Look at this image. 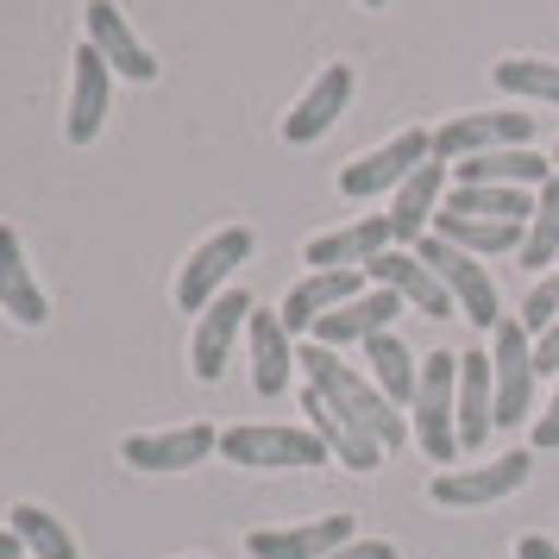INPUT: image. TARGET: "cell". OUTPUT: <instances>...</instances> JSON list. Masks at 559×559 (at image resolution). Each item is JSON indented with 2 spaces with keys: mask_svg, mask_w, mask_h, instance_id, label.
<instances>
[{
  "mask_svg": "<svg viewBox=\"0 0 559 559\" xmlns=\"http://www.w3.org/2000/svg\"><path fill=\"white\" fill-rule=\"evenodd\" d=\"M296 365H302V378L314 383V390H321V396L346 415V421H358V428L378 440L383 453H396V447L408 440V421L396 415V403H390L378 383L358 371V365H346L333 346H314V340H308L302 353H296Z\"/></svg>",
  "mask_w": 559,
  "mask_h": 559,
  "instance_id": "6da1fadb",
  "label": "cell"
},
{
  "mask_svg": "<svg viewBox=\"0 0 559 559\" xmlns=\"http://www.w3.org/2000/svg\"><path fill=\"white\" fill-rule=\"evenodd\" d=\"M554 177V157L528 152V145H509V152H484L453 164V182H472V189H540Z\"/></svg>",
  "mask_w": 559,
  "mask_h": 559,
  "instance_id": "603a6c76",
  "label": "cell"
},
{
  "mask_svg": "<svg viewBox=\"0 0 559 559\" xmlns=\"http://www.w3.org/2000/svg\"><path fill=\"white\" fill-rule=\"evenodd\" d=\"M554 164H559V145H554Z\"/></svg>",
  "mask_w": 559,
  "mask_h": 559,
  "instance_id": "f35d334b",
  "label": "cell"
},
{
  "mask_svg": "<svg viewBox=\"0 0 559 559\" xmlns=\"http://www.w3.org/2000/svg\"><path fill=\"white\" fill-rule=\"evenodd\" d=\"M346 102H353V63H328L321 76L308 82L302 102L289 107V120H283V139H289V145H314V139H328L333 120L346 114Z\"/></svg>",
  "mask_w": 559,
  "mask_h": 559,
  "instance_id": "9a60e30c",
  "label": "cell"
},
{
  "mask_svg": "<svg viewBox=\"0 0 559 559\" xmlns=\"http://www.w3.org/2000/svg\"><path fill=\"white\" fill-rule=\"evenodd\" d=\"M252 227H221L214 239H202L195 252H189V264H182V277H177V308L182 314H202L214 296H227V277L252 258Z\"/></svg>",
  "mask_w": 559,
  "mask_h": 559,
  "instance_id": "8992f818",
  "label": "cell"
},
{
  "mask_svg": "<svg viewBox=\"0 0 559 559\" xmlns=\"http://www.w3.org/2000/svg\"><path fill=\"white\" fill-rule=\"evenodd\" d=\"M82 26H88V45L107 57V70H120L127 82H157V57L139 45V32L127 26V13L114 0H88Z\"/></svg>",
  "mask_w": 559,
  "mask_h": 559,
  "instance_id": "4fadbf2b",
  "label": "cell"
},
{
  "mask_svg": "<svg viewBox=\"0 0 559 559\" xmlns=\"http://www.w3.org/2000/svg\"><path fill=\"white\" fill-rule=\"evenodd\" d=\"M433 157V132L428 127H403L390 145H378L371 157H358L340 170V195H353V202H371V195H396L421 164Z\"/></svg>",
  "mask_w": 559,
  "mask_h": 559,
  "instance_id": "5b68a950",
  "label": "cell"
},
{
  "mask_svg": "<svg viewBox=\"0 0 559 559\" xmlns=\"http://www.w3.org/2000/svg\"><path fill=\"white\" fill-rule=\"evenodd\" d=\"M559 447V378H554V403L534 415V453H554Z\"/></svg>",
  "mask_w": 559,
  "mask_h": 559,
  "instance_id": "d6a6232c",
  "label": "cell"
},
{
  "mask_svg": "<svg viewBox=\"0 0 559 559\" xmlns=\"http://www.w3.org/2000/svg\"><path fill=\"white\" fill-rule=\"evenodd\" d=\"M390 246H396L390 214H365V221H353V227L308 239L302 264H314V271H365V264H371L378 252H390Z\"/></svg>",
  "mask_w": 559,
  "mask_h": 559,
  "instance_id": "e0dca14e",
  "label": "cell"
},
{
  "mask_svg": "<svg viewBox=\"0 0 559 559\" xmlns=\"http://www.w3.org/2000/svg\"><path fill=\"white\" fill-rule=\"evenodd\" d=\"M221 459L246 465V472H302V465H328V447L314 428H283V421H246V428L221 433Z\"/></svg>",
  "mask_w": 559,
  "mask_h": 559,
  "instance_id": "7a4b0ae2",
  "label": "cell"
},
{
  "mask_svg": "<svg viewBox=\"0 0 559 559\" xmlns=\"http://www.w3.org/2000/svg\"><path fill=\"white\" fill-rule=\"evenodd\" d=\"M515 559H559V547L547 534H522V540H515Z\"/></svg>",
  "mask_w": 559,
  "mask_h": 559,
  "instance_id": "d590c367",
  "label": "cell"
},
{
  "mask_svg": "<svg viewBox=\"0 0 559 559\" xmlns=\"http://www.w3.org/2000/svg\"><path fill=\"white\" fill-rule=\"evenodd\" d=\"M365 277L378 283V289H396V296H403V308L428 314V321H447V314H459L453 296H447V283L433 277V264H421V252H408V246H390V252H378L371 264H365Z\"/></svg>",
  "mask_w": 559,
  "mask_h": 559,
  "instance_id": "8fae6325",
  "label": "cell"
},
{
  "mask_svg": "<svg viewBox=\"0 0 559 559\" xmlns=\"http://www.w3.org/2000/svg\"><path fill=\"white\" fill-rule=\"evenodd\" d=\"M515 321H522V328H528L534 340H540V333L554 328V321H559V271H554V277H540V283H534V289H528V302H522V314H515Z\"/></svg>",
  "mask_w": 559,
  "mask_h": 559,
  "instance_id": "1f68e13d",
  "label": "cell"
},
{
  "mask_svg": "<svg viewBox=\"0 0 559 559\" xmlns=\"http://www.w3.org/2000/svg\"><path fill=\"white\" fill-rule=\"evenodd\" d=\"M0 308L20 321V328H45L51 321V302H45V289L32 277L26 252H20V233L0 227Z\"/></svg>",
  "mask_w": 559,
  "mask_h": 559,
  "instance_id": "d4e9b609",
  "label": "cell"
},
{
  "mask_svg": "<svg viewBox=\"0 0 559 559\" xmlns=\"http://www.w3.org/2000/svg\"><path fill=\"white\" fill-rule=\"evenodd\" d=\"M490 82H497L503 95L559 107V63H540V57H503V63H490Z\"/></svg>",
  "mask_w": 559,
  "mask_h": 559,
  "instance_id": "4dcf8cb0",
  "label": "cell"
},
{
  "mask_svg": "<svg viewBox=\"0 0 559 559\" xmlns=\"http://www.w3.org/2000/svg\"><path fill=\"white\" fill-rule=\"evenodd\" d=\"M528 453H503L490 459V465H465V472H440L428 484V497L440 509H484V503H503L509 490H522L528 484Z\"/></svg>",
  "mask_w": 559,
  "mask_h": 559,
  "instance_id": "30bf717a",
  "label": "cell"
},
{
  "mask_svg": "<svg viewBox=\"0 0 559 559\" xmlns=\"http://www.w3.org/2000/svg\"><path fill=\"white\" fill-rule=\"evenodd\" d=\"M534 371H540L547 383L559 378V321H554L547 333H540V340H534Z\"/></svg>",
  "mask_w": 559,
  "mask_h": 559,
  "instance_id": "836d02e7",
  "label": "cell"
},
{
  "mask_svg": "<svg viewBox=\"0 0 559 559\" xmlns=\"http://www.w3.org/2000/svg\"><path fill=\"white\" fill-rule=\"evenodd\" d=\"M0 559H26V547H20V534L0 528Z\"/></svg>",
  "mask_w": 559,
  "mask_h": 559,
  "instance_id": "8d00e7d4",
  "label": "cell"
},
{
  "mask_svg": "<svg viewBox=\"0 0 559 559\" xmlns=\"http://www.w3.org/2000/svg\"><path fill=\"white\" fill-rule=\"evenodd\" d=\"M421 264H433V277L447 283V296H453V308L472 321V328H484V333H497L503 328V302H497V283H490V271H484L472 252H459V246H447L440 233H428L421 246Z\"/></svg>",
  "mask_w": 559,
  "mask_h": 559,
  "instance_id": "277c9868",
  "label": "cell"
},
{
  "mask_svg": "<svg viewBox=\"0 0 559 559\" xmlns=\"http://www.w3.org/2000/svg\"><path fill=\"white\" fill-rule=\"evenodd\" d=\"M408 415H415V447L447 465L459 453V358L453 353L421 358V383H415Z\"/></svg>",
  "mask_w": 559,
  "mask_h": 559,
  "instance_id": "3957f363",
  "label": "cell"
},
{
  "mask_svg": "<svg viewBox=\"0 0 559 559\" xmlns=\"http://www.w3.org/2000/svg\"><path fill=\"white\" fill-rule=\"evenodd\" d=\"M353 296H365V271H308L289 296H283V328H289V340L296 333H314V321H328L333 308H346Z\"/></svg>",
  "mask_w": 559,
  "mask_h": 559,
  "instance_id": "ac0fdd59",
  "label": "cell"
},
{
  "mask_svg": "<svg viewBox=\"0 0 559 559\" xmlns=\"http://www.w3.org/2000/svg\"><path fill=\"white\" fill-rule=\"evenodd\" d=\"M7 528L20 534V547H26L32 559H82V554H76V540H70V528L57 522L51 509H38V503H20Z\"/></svg>",
  "mask_w": 559,
  "mask_h": 559,
  "instance_id": "f546056e",
  "label": "cell"
},
{
  "mask_svg": "<svg viewBox=\"0 0 559 559\" xmlns=\"http://www.w3.org/2000/svg\"><path fill=\"white\" fill-rule=\"evenodd\" d=\"M246 333H252V390L258 396H283V390H289V371H296V346H289L283 314L252 308Z\"/></svg>",
  "mask_w": 559,
  "mask_h": 559,
  "instance_id": "cb8c5ba5",
  "label": "cell"
},
{
  "mask_svg": "<svg viewBox=\"0 0 559 559\" xmlns=\"http://www.w3.org/2000/svg\"><path fill=\"white\" fill-rule=\"evenodd\" d=\"M252 296L246 289H227V296H214V302L195 314V340H189V365H195V378L214 383L221 371H227L233 346H239V333H246V321H252Z\"/></svg>",
  "mask_w": 559,
  "mask_h": 559,
  "instance_id": "9c48e42d",
  "label": "cell"
},
{
  "mask_svg": "<svg viewBox=\"0 0 559 559\" xmlns=\"http://www.w3.org/2000/svg\"><path fill=\"white\" fill-rule=\"evenodd\" d=\"M497 433V378L490 353H459V453H478Z\"/></svg>",
  "mask_w": 559,
  "mask_h": 559,
  "instance_id": "ffe728a7",
  "label": "cell"
},
{
  "mask_svg": "<svg viewBox=\"0 0 559 559\" xmlns=\"http://www.w3.org/2000/svg\"><path fill=\"white\" fill-rule=\"evenodd\" d=\"M358 7H390V0H358Z\"/></svg>",
  "mask_w": 559,
  "mask_h": 559,
  "instance_id": "74e56055",
  "label": "cell"
},
{
  "mask_svg": "<svg viewBox=\"0 0 559 559\" xmlns=\"http://www.w3.org/2000/svg\"><path fill=\"white\" fill-rule=\"evenodd\" d=\"M447 189H453V164L428 157V164L390 195V233H396V246H421V239H428L433 214H440V202H447Z\"/></svg>",
  "mask_w": 559,
  "mask_h": 559,
  "instance_id": "5bb4252c",
  "label": "cell"
},
{
  "mask_svg": "<svg viewBox=\"0 0 559 559\" xmlns=\"http://www.w3.org/2000/svg\"><path fill=\"white\" fill-rule=\"evenodd\" d=\"M440 214H459V221H490V227H528L534 202L522 189H472V182H453Z\"/></svg>",
  "mask_w": 559,
  "mask_h": 559,
  "instance_id": "484cf974",
  "label": "cell"
},
{
  "mask_svg": "<svg viewBox=\"0 0 559 559\" xmlns=\"http://www.w3.org/2000/svg\"><path fill=\"white\" fill-rule=\"evenodd\" d=\"M365 365H371L365 378L378 383V390H383V396H390L396 408H408V403H415V383H421V365H415V353H408V346L396 340V333H378V340H365Z\"/></svg>",
  "mask_w": 559,
  "mask_h": 559,
  "instance_id": "4316f807",
  "label": "cell"
},
{
  "mask_svg": "<svg viewBox=\"0 0 559 559\" xmlns=\"http://www.w3.org/2000/svg\"><path fill=\"white\" fill-rule=\"evenodd\" d=\"M207 453H221V433L207 421H189V428H164V433H132L120 440V459L132 472H189L202 465Z\"/></svg>",
  "mask_w": 559,
  "mask_h": 559,
  "instance_id": "7c38bea8",
  "label": "cell"
},
{
  "mask_svg": "<svg viewBox=\"0 0 559 559\" xmlns=\"http://www.w3.org/2000/svg\"><path fill=\"white\" fill-rule=\"evenodd\" d=\"M302 415H308V428L321 433V447H328L340 465H353V472H378V465H383L378 440L358 428V421H346V415H340V408L314 390V383H302Z\"/></svg>",
  "mask_w": 559,
  "mask_h": 559,
  "instance_id": "44dd1931",
  "label": "cell"
},
{
  "mask_svg": "<svg viewBox=\"0 0 559 559\" xmlns=\"http://www.w3.org/2000/svg\"><path fill=\"white\" fill-rule=\"evenodd\" d=\"M522 264L528 271H547L559 264V177L540 182V195H534V214H528V239H522Z\"/></svg>",
  "mask_w": 559,
  "mask_h": 559,
  "instance_id": "f1b7e54d",
  "label": "cell"
},
{
  "mask_svg": "<svg viewBox=\"0 0 559 559\" xmlns=\"http://www.w3.org/2000/svg\"><path fill=\"white\" fill-rule=\"evenodd\" d=\"M490 378H497V428L534 421V333L522 321H503L490 340Z\"/></svg>",
  "mask_w": 559,
  "mask_h": 559,
  "instance_id": "52a82bcc",
  "label": "cell"
},
{
  "mask_svg": "<svg viewBox=\"0 0 559 559\" xmlns=\"http://www.w3.org/2000/svg\"><path fill=\"white\" fill-rule=\"evenodd\" d=\"M433 233L459 246V252L472 258H497V252H522V239L528 227H490V221H459V214H433Z\"/></svg>",
  "mask_w": 559,
  "mask_h": 559,
  "instance_id": "83f0119b",
  "label": "cell"
},
{
  "mask_svg": "<svg viewBox=\"0 0 559 559\" xmlns=\"http://www.w3.org/2000/svg\"><path fill=\"white\" fill-rule=\"evenodd\" d=\"M328 559H403L390 540H346L340 554H328Z\"/></svg>",
  "mask_w": 559,
  "mask_h": 559,
  "instance_id": "e575fe53",
  "label": "cell"
},
{
  "mask_svg": "<svg viewBox=\"0 0 559 559\" xmlns=\"http://www.w3.org/2000/svg\"><path fill=\"white\" fill-rule=\"evenodd\" d=\"M534 139V114H453L433 127V157L440 164H465L484 152H509Z\"/></svg>",
  "mask_w": 559,
  "mask_h": 559,
  "instance_id": "ba28073f",
  "label": "cell"
},
{
  "mask_svg": "<svg viewBox=\"0 0 559 559\" xmlns=\"http://www.w3.org/2000/svg\"><path fill=\"white\" fill-rule=\"evenodd\" d=\"M107 82H114V70H107V57L82 38L76 51V76H70V120H63V132H70V145H88L95 132H102L107 120Z\"/></svg>",
  "mask_w": 559,
  "mask_h": 559,
  "instance_id": "7402d4cb",
  "label": "cell"
},
{
  "mask_svg": "<svg viewBox=\"0 0 559 559\" xmlns=\"http://www.w3.org/2000/svg\"><path fill=\"white\" fill-rule=\"evenodd\" d=\"M403 314V296L396 289H365V296H353L346 308H333L328 321H314V346H365V340H378V333H390V321Z\"/></svg>",
  "mask_w": 559,
  "mask_h": 559,
  "instance_id": "d6986e66",
  "label": "cell"
},
{
  "mask_svg": "<svg viewBox=\"0 0 559 559\" xmlns=\"http://www.w3.org/2000/svg\"><path fill=\"white\" fill-rule=\"evenodd\" d=\"M346 540H358L353 515H314V522H302V528H258V534H246V554L252 559H328V554H340Z\"/></svg>",
  "mask_w": 559,
  "mask_h": 559,
  "instance_id": "2e32d148",
  "label": "cell"
}]
</instances>
